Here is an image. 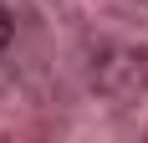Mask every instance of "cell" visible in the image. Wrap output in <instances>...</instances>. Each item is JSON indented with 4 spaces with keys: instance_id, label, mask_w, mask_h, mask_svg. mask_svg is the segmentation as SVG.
Wrapping results in <instances>:
<instances>
[{
    "instance_id": "cell-1",
    "label": "cell",
    "mask_w": 148,
    "mask_h": 143,
    "mask_svg": "<svg viewBox=\"0 0 148 143\" xmlns=\"http://www.w3.org/2000/svg\"><path fill=\"white\" fill-rule=\"evenodd\" d=\"M92 82H97V92H107V97H133L138 87H148V51H107L97 67H92Z\"/></svg>"
},
{
    "instance_id": "cell-2",
    "label": "cell",
    "mask_w": 148,
    "mask_h": 143,
    "mask_svg": "<svg viewBox=\"0 0 148 143\" xmlns=\"http://www.w3.org/2000/svg\"><path fill=\"white\" fill-rule=\"evenodd\" d=\"M10 46V15H5V5H0V51Z\"/></svg>"
}]
</instances>
